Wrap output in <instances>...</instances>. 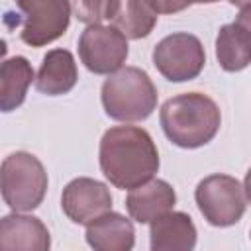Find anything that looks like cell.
I'll list each match as a JSON object with an SVG mask.
<instances>
[{"label": "cell", "mask_w": 251, "mask_h": 251, "mask_svg": "<svg viewBox=\"0 0 251 251\" xmlns=\"http://www.w3.org/2000/svg\"><path fill=\"white\" fill-rule=\"evenodd\" d=\"M98 163L106 180L120 190H131L151 180L161 165L151 133L139 126L106 129L98 147Z\"/></svg>", "instance_id": "cell-1"}, {"label": "cell", "mask_w": 251, "mask_h": 251, "mask_svg": "<svg viewBox=\"0 0 251 251\" xmlns=\"http://www.w3.org/2000/svg\"><path fill=\"white\" fill-rule=\"evenodd\" d=\"M159 122L167 139L182 149L208 145L220 131L222 112L202 92H184L169 98L159 110Z\"/></svg>", "instance_id": "cell-2"}, {"label": "cell", "mask_w": 251, "mask_h": 251, "mask_svg": "<svg viewBox=\"0 0 251 251\" xmlns=\"http://www.w3.org/2000/svg\"><path fill=\"white\" fill-rule=\"evenodd\" d=\"M100 100L108 118L131 124L143 122L155 112L159 94L143 69L122 67L102 82Z\"/></svg>", "instance_id": "cell-3"}, {"label": "cell", "mask_w": 251, "mask_h": 251, "mask_svg": "<svg viewBox=\"0 0 251 251\" xmlns=\"http://www.w3.org/2000/svg\"><path fill=\"white\" fill-rule=\"evenodd\" d=\"M0 182L2 198L12 212H31L39 208L49 186L43 163L27 151H16L4 157Z\"/></svg>", "instance_id": "cell-4"}, {"label": "cell", "mask_w": 251, "mask_h": 251, "mask_svg": "<svg viewBox=\"0 0 251 251\" xmlns=\"http://www.w3.org/2000/svg\"><path fill=\"white\" fill-rule=\"evenodd\" d=\"M194 200L204 220L214 227L235 226L247 208L243 186L235 176L224 173L204 176L194 188Z\"/></svg>", "instance_id": "cell-5"}, {"label": "cell", "mask_w": 251, "mask_h": 251, "mask_svg": "<svg viewBox=\"0 0 251 251\" xmlns=\"http://www.w3.org/2000/svg\"><path fill=\"white\" fill-rule=\"evenodd\" d=\"M22 18H16V25L22 24L20 37L29 47H45L57 41L71 24L69 0H16Z\"/></svg>", "instance_id": "cell-6"}, {"label": "cell", "mask_w": 251, "mask_h": 251, "mask_svg": "<svg viewBox=\"0 0 251 251\" xmlns=\"http://www.w3.org/2000/svg\"><path fill=\"white\" fill-rule=\"evenodd\" d=\"M153 65L163 78L171 82H186L196 78L206 65L202 41L188 31L165 35L153 47Z\"/></svg>", "instance_id": "cell-7"}, {"label": "cell", "mask_w": 251, "mask_h": 251, "mask_svg": "<svg viewBox=\"0 0 251 251\" xmlns=\"http://www.w3.org/2000/svg\"><path fill=\"white\" fill-rule=\"evenodd\" d=\"M129 55L127 37L116 25L90 24L78 37V59L94 75H112Z\"/></svg>", "instance_id": "cell-8"}, {"label": "cell", "mask_w": 251, "mask_h": 251, "mask_svg": "<svg viewBox=\"0 0 251 251\" xmlns=\"http://www.w3.org/2000/svg\"><path fill=\"white\" fill-rule=\"evenodd\" d=\"M110 188L90 176H76L63 188L61 210L63 214L78 226H88L98 216L112 210Z\"/></svg>", "instance_id": "cell-9"}, {"label": "cell", "mask_w": 251, "mask_h": 251, "mask_svg": "<svg viewBox=\"0 0 251 251\" xmlns=\"http://www.w3.org/2000/svg\"><path fill=\"white\" fill-rule=\"evenodd\" d=\"M0 247L6 251H47L51 235L39 218L12 212L0 220Z\"/></svg>", "instance_id": "cell-10"}, {"label": "cell", "mask_w": 251, "mask_h": 251, "mask_svg": "<svg viewBox=\"0 0 251 251\" xmlns=\"http://www.w3.org/2000/svg\"><path fill=\"white\" fill-rule=\"evenodd\" d=\"M176 204L175 188L163 178H151L129 190L126 196V208L131 220L137 224H151L159 216L171 212Z\"/></svg>", "instance_id": "cell-11"}, {"label": "cell", "mask_w": 251, "mask_h": 251, "mask_svg": "<svg viewBox=\"0 0 251 251\" xmlns=\"http://www.w3.org/2000/svg\"><path fill=\"white\" fill-rule=\"evenodd\" d=\"M198 231L186 212H167L149 224L151 251H190L196 247Z\"/></svg>", "instance_id": "cell-12"}, {"label": "cell", "mask_w": 251, "mask_h": 251, "mask_svg": "<svg viewBox=\"0 0 251 251\" xmlns=\"http://www.w3.org/2000/svg\"><path fill=\"white\" fill-rule=\"evenodd\" d=\"M84 237L96 251H129L135 245V227L129 218L110 210L86 226Z\"/></svg>", "instance_id": "cell-13"}, {"label": "cell", "mask_w": 251, "mask_h": 251, "mask_svg": "<svg viewBox=\"0 0 251 251\" xmlns=\"http://www.w3.org/2000/svg\"><path fill=\"white\" fill-rule=\"evenodd\" d=\"M78 69L69 49H51L45 53L35 76V88L45 96H63L75 88Z\"/></svg>", "instance_id": "cell-14"}, {"label": "cell", "mask_w": 251, "mask_h": 251, "mask_svg": "<svg viewBox=\"0 0 251 251\" xmlns=\"http://www.w3.org/2000/svg\"><path fill=\"white\" fill-rule=\"evenodd\" d=\"M157 10L149 0H110L106 20L127 39H143L157 25Z\"/></svg>", "instance_id": "cell-15"}, {"label": "cell", "mask_w": 251, "mask_h": 251, "mask_svg": "<svg viewBox=\"0 0 251 251\" xmlns=\"http://www.w3.org/2000/svg\"><path fill=\"white\" fill-rule=\"evenodd\" d=\"M216 59L226 73H239L251 65V31L239 22L224 24L216 35Z\"/></svg>", "instance_id": "cell-16"}, {"label": "cell", "mask_w": 251, "mask_h": 251, "mask_svg": "<svg viewBox=\"0 0 251 251\" xmlns=\"http://www.w3.org/2000/svg\"><path fill=\"white\" fill-rule=\"evenodd\" d=\"M33 78V67L25 57L14 55L4 59L0 67V110L8 114L20 108Z\"/></svg>", "instance_id": "cell-17"}, {"label": "cell", "mask_w": 251, "mask_h": 251, "mask_svg": "<svg viewBox=\"0 0 251 251\" xmlns=\"http://www.w3.org/2000/svg\"><path fill=\"white\" fill-rule=\"evenodd\" d=\"M73 14L78 22L90 25V24H100L106 20V10L110 0H69Z\"/></svg>", "instance_id": "cell-18"}, {"label": "cell", "mask_w": 251, "mask_h": 251, "mask_svg": "<svg viewBox=\"0 0 251 251\" xmlns=\"http://www.w3.org/2000/svg\"><path fill=\"white\" fill-rule=\"evenodd\" d=\"M157 14H176L194 4V0H149Z\"/></svg>", "instance_id": "cell-19"}, {"label": "cell", "mask_w": 251, "mask_h": 251, "mask_svg": "<svg viewBox=\"0 0 251 251\" xmlns=\"http://www.w3.org/2000/svg\"><path fill=\"white\" fill-rule=\"evenodd\" d=\"M235 22H239L241 25H245V27L251 31V4L239 8V14H237V20H235Z\"/></svg>", "instance_id": "cell-20"}, {"label": "cell", "mask_w": 251, "mask_h": 251, "mask_svg": "<svg viewBox=\"0 0 251 251\" xmlns=\"http://www.w3.org/2000/svg\"><path fill=\"white\" fill-rule=\"evenodd\" d=\"M243 190H245L247 202L251 204V167H249L247 173H245V178H243Z\"/></svg>", "instance_id": "cell-21"}, {"label": "cell", "mask_w": 251, "mask_h": 251, "mask_svg": "<svg viewBox=\"0 0 251 251\" xmlns=\"http://www.w3.org/2000/svg\"><path fill=\"white\" fill-rule=\"evenodd\" d=\"M231 6H237V8H243V6H247V4H251V0H227Z\"/></svg>", "instance_id": "cell-22"}, {"label": "cell", "mask_w": 251, "mask_h": 251, "mask_svg": "<svg viewBox=\"0 0 251 251\" xmlns=\"http://www.w3.org/2000/svg\"><path fill=\"white\" fill-rule=\"evenodd\" d=\"M214 2H220V0H194V4H214Z\"/></svg>", "instance_id": "cell-23"}, {"label": "cell", "mask_w": 251, "mask_h": 251, "mask_svg": "<svg viewBox=\"0 0 251 251\" xmlns=\"http://www.w3.org/2000/svg\"><path fill=\"white\" fill-rule=\"evenodd\" d=\"M249 235H251V233H249Z\"/></svg>", "instance_id": "cell-24"}]
</instances>
